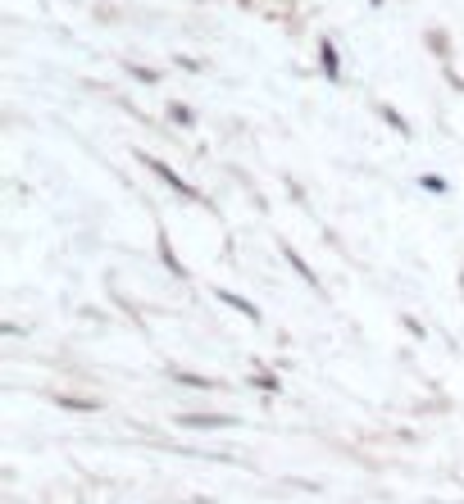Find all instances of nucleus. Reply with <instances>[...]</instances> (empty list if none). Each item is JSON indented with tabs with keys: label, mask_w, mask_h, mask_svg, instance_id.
I'll return each mask as SVG.
<instances>
[{
	"label": "nucleus",
	"mask_w": 464,
	"mask_h": 504,
	"mask_svg": "<svg viewBox=\"0 0 464 504\" xmlns=\"http://www.w3.org/2000/svg\"><path fill=\"white\" fill-rule=\"evenodd\" d=\"M178 428H191V432H210V428H237L232 413H178L173 418Z\"/></svg>",
	"instance_id": "20e7f679"
},
{
	"label": "nucleus",
	"mask_w": 464,
	"mask_h": 504,
	"mask_svg": "<svg viewBox=\"0 0 464 504\" xmlns=\"http://www.w3.org/2000/svg\"><path fill=\"white\" fill-rule=\"evenodd\" d=\"M169 382L187 386V391H228L219 377H205V373H191V368H169Z\"/></svg>",
	"instance_id": "39448f33"
},
{
	"label": "nucleus",
	"mask_w": 464,
	"mask_h": 504,
	"mask_svg": "<svg viewBox=\"0 0 464 504\" xmlns=\"http://www.w3.org/2000/svg\"><path fill=\"white\" fill-rule=\"evenodd\" d=\"M137 160H141V164H146V169H150L155 177H160V182H164V186L173 191V196H182V201H191V205H205V196H201V191L191 186L187 177H178V173H173V169H169L164 160H155V154H146V150H137Z\"/></svg>",
	"instance_id": "f257e3e1"
},
{
	"label": "nucleus",
	"mask_w": 464,
	"mask_h": 504,
	"mask_svg": "<svg viewBox=\"0 0 464 504\" xmlns=\"http://www.w3.org/2000/svg\"><path fill=\"white\" fill-rule=\"evenodd\" d=\"M155 250H160V259H164V268H169V278H187L182 259L173 255V241H169V232H160V237H155Z\"/></svg>",
	"instance_id": "0eeeda50"
},
{
	"label": "nucleus",
	"mask_w": 464,
	"mask_h": 504,
	"mask_svg": "<svg viewBox=\"0 0 464 504\" xmlns=\"http://www.w3.org/2000/svg\"><path fill=\"white\" fill-rule=\"evenodd\" d=\"M210 295H214L219 304H228V309H232V314H242L246 323H255V327L264 323V309H260L255 300H246L242 291H228V287H210Z\"/></svg>",
	"instance_id": "f03ea898"
},
{
	"label": "nucleus",
	"mask_w": 464,
	"mask_h": 504,
	"mask_svg": "<svg viewBox=\"0 0 464 504\" xmlns=\"http://www.w3.org/2000/svg\"><path fill=\"white\" fill-rule=\"evenodd\" d=\"M419 186L428 191V196H451V182L437 177V173H419Z\"/></svg>",
	"instance_id": "9d476101"
},
{
	"label": "nucleus",
	"mask_w": 464,
	"mask_h": 504,
	"mask_svg": "<svg viewBox=\"0 0 464 504\" xmlns=\"http://www.w3.org/2000/svg\"><path fill=\"white\" fill-rule=\"evenodd\" d=\"M278 250H283V259L292 264V273H296V278H300V282H305L309 291H315V295H328V287L319 282V273H315V268L305 264V255H300V250H296L292 241H278Z\"/></svg>",
	"instance_id": "7ed1b4c3"
},
{
	"label": "nucleus",
	"mask_w": 464,
	"mask_h": 504,
	"mask_svg": "<svg viewBox=\"0 0 464 504\" xmlns=\"http://www.w3.org/2000/svg\"><path fill=\"white\" fill-rule=\"evenodd\" d=\"M51 400H55L60 409H73V413H100V409H105L96 396H64V391H55Z\"/></svg>",
	"instance_id": "423d86ee"
},
{
	"label": "nucleus",
	"mask_w": 464,
	"mask_h": 504,
	"mask_svg": "<svg viewBox=\"0 0 464 504\" xmlns=\"http://www.w3.org/2000/svg\"><path fill=\"white\" fill-rule=\"evenodd\" d=\"M401 327H405V332H410L414 341H428V327H423V323H419L414 314H401Z\"/></svg>",
	"instance_id": "ddd939ff"
},
{
	"label": "nucleus",
	"mask_w": 464,
	"mask_h": 504,
	"mask_svg": "<svg viewBox=\"0 0 464 504\" xmlns=\"http://www.w3.org/2000/svg\"><path fill=\"white\" fill-rule=\"evenodd\" d=\"M169 119H173V123H182V128H196V114H191L187 105H178V100L169 105Z\"/></svg>",
	"instance_id": "f8f14e48"
},
{
	"label": "nucleus",
	"mask_w": 464,
	"mask_h": 504,
	"mask_svg": "<svg viewBox=\"0 0 464 504\" xmlns=\"http://www.w3.org/2000/svg\"><path fill=\"white\" fill-rule=\"evenodd\" d=\"M378 114H382V123H387V128H392V132H401V137H410V123L401 119V114H396L392 105H378Z\"/></svg>",
	"instance_id": "9b49d317"
},
{
	"label": "nucleus",
	"mask_w": 464,
	"mask_h": 504,
	"mask_svg": "<svg viewBox=\"0 0 464 504\" xmlns=\"http://www.w3.org/2000/svg\"><path fill=\"white\" fill-rule=\"evenodd\" d=\"M319 68L328 73V83H337V77H341V55H337L332 42H319Z\"/></svg>",
	"instance_id": "6e6552de"
},
{
	"label": "nucleus",
	"mask_w": 464,
	"mask_h": 504,
	"mask_svg": "<svg viewBox=\"0 0 464 504\" xmlns=\"http://www.w3.org/2000/svg\"><path fill=\"white\" fill-rule=\"evenodd\" d=\"M251 386H260V391H268V396H278L283 391V377L274 368H251Z\"/></svg>",
	"instance_id": "1a4fd4ad"
}]
</instances>
